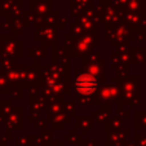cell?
I'll use <instances>...</instances> for the list:
<instances>
[{
  "mask_svg": "<svg viewBox=\"0 0 146 146\" xmlns=\"http://www.w3.org/2000/svg\"><path fill=\"white\" fill-rule=\"evenodd\" d=\"M75 87L80 93H92L97 88V80L91 75H80L75 82Z\"/></svg>",
  "mask_w": 146,
  "mask_h": 146,
  "instance_id": "1",
  "label": "cell"
}]
</instances>
